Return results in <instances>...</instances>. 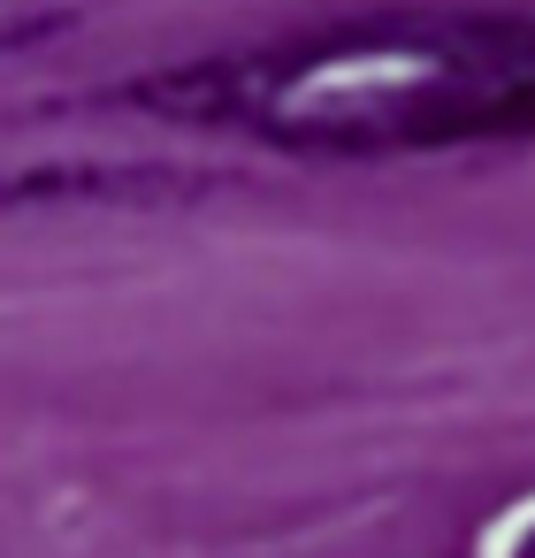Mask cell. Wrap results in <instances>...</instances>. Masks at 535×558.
<instances>
[{
  "label": "cell",
  "instance_id": "7a4b0ae2",
  "mask_svg": "<svg viewBox=\"0 0 535 558\" xmlns=\"http://www.w3.org/2000/svg\"><path fill=\"white\" fill-rule=\"evenodd\" d=\"M54 192H108V169H0V199H54Z\"/></svg>",
  "mask_w": 535,
  "mask_h": 558
},
{
  "label": "cell",
  "instance_id": "3957f363",
  "mask_svg": "<svg viewBox=\"0 0 535 558\" xmlns=\"http://www.w3.org/2000/svg\"><path fill=\"white\" fill-rule=\"evenodd\" d=\"M504 558H535V512H527V527H520V535L504 543Z\"/></svg>",
  "mask_w": 535,
  "mask_h": 558
},
{
  "label": "cell",
  "instance_id": "6da1fadb",
  "mask_svg": "<svg viewBox=\"0 0 535 558\" xmlns=\"http://www.w3.org/2000/svg\"><path fill=\"white\" fill-rule=\"evenodd\" d=\"M131 108L314 161L535 146V16L382 9L154 70Z\"/></svg>",
  "mask_w": 535,
  "mask_h": 558
}]
</instances>
